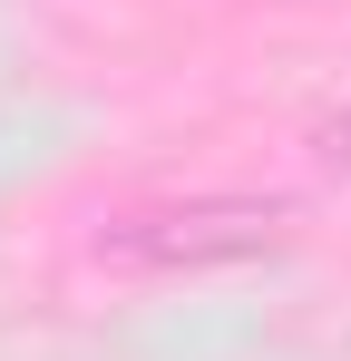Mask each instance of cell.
Segmentation results:
<instances>
[{
    "instance_id": "6da1fadb",
    "label": "cell",
    "mask_w": 351,
    "mask_h": 361,
    "mask_svg": "<svg viewBox=\"0 0 351 361\" xmlns=\"http://www.w3.org/2000/svg\"><path fill=\"white\" fill-rule=\"evenodd\" d=\"M292 244V205L254 185H176V195H127L98 215L88 254L137 283H185V274H244Z\"/></svg>"
}]
</instances>
